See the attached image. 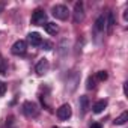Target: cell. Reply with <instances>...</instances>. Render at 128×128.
Instances as JSON below:
<instances>
[{
	"label": "cell",
	"mask_w": 128,
	"mask_h": 128,
	"mask_svg": "<svg viewBox=\"0 0 128 128\" xmlns=\"http://www.w3.org/2000/svg\"><path fill=\"white\" fill-rule=\"evenodd\" d=\"M48 70H50V63H48V60H47L45 57L39 59L38 63H36V66H35V72H36L38 76H44V74L48 72Z\"/></svg>",
	"instance_id": "ba28073f"
},
{
	"label": "cell",
	"mask_w": 128,
	"mask_h": 128,
	"mask_svg": "<svg viewBox=\"0 0 128 128\" xmlns=\"http://www.w3.org/2000/svg\"><path fill=\"white\" fill-rule=\"evenodd\" d=\"M114 24H116V20H114V12H112V11H110V12L107 14V17H106V30H107V33H108V35L113 32Z\"/></svg>",
	"instance_id": "30bf717a"
},
{
	"label": "cell",
	"mask_w": 128,
	"mask_h": 128,
	"mask_svg": "<svg viewBox=\"0 0 128 128\" xmlns=\"http://www.w3.org/2000/svg\"><path fill=\"white\" fill-rule=\"evenodd\" d=\"M47 23V14L42 9H35L32 14V24L35 26H44Z\"/></svg>",
	"instance_id": "277c9868"
},
{
	"label": "cell",
	"mask_w": 128,
	"mask_h": 128,
	"mask_svg": "<svg viewBox=\"0 0 128 128\" xmlns=\"http://www.w3.org/2000/svg\"><path fill=\"white\" fill-rule=\"evenodd\" d=\"M11 51H12V54H15V56H23V54L27 51V42L23 41V39L15 41V42L12 44V47H11Z\"/></svg>",
	"instance_id": "5b68a950"
},
{
	"label": "cell",
	"mask_w": 128,
	"mask_h": 128,
	"mask_svg": "<svg viewBox=\"0 0 128 128\" xmlns=\"http://www.w3.org/2000/svg\"><path fill=\"white\" fill-rule=\"evenodd\" d=\"M3 8H5V3H3V2H0V12L3 11Z\"/></svg>",
	"instance_id": "44dd1931"
},
{
	"label": "cell",
	"mask_w": 128,
	"mask_h": 128,
	"mask_svg": "<svg viewBox=\"0 0 128 128\" xmlns=\"http://www.w3.org/2000/svg\"><path fill=\"white\" fill-rule=\"evenodd\" d=\"M104 30H106V17L104 15H100L96 20H95V24H94V38H95V42L100 44L102 36H104Z\"/></svg>",
	"instance_id": "6da1fadb"
},
{
	"label": "cell",
	"mask_w": 128,
	"mask_h": 128,
	"mask_svg": "<svg viewBox=\"0 0 128 128\" xmlns=\"http://www.w3.org/2000/svg\"><path fill=\"white\" fill-rule=\"evenodd\" d=\"M126 120H128V112H124L122 114H119L114 119V125H124V124H126Z\"/></svg>",
	"instance_id": "9a60e30c"
},
{
	"label": "cell",
	"mask_w": 128,
	"mask_h": 128,
	"mask_svg": "<svg viewBox=\"0 0 128 128\" xmlns=\"http://www.w3.org/2000/svg\"><path fill=\"white\" fill-rule=\"evenodd\" d=\"M90 128H102V125H101V124H98V122H95V124H92V125H90Z\"/></svg>",
	"instance_id": "ffe728a7"
},
{
	"label": "cell",
	"mask_w": 128,
	"mask_h": 128,
	"mask_svg": "<svg viewBox=\"0 0 128 128\" xmlns=\"http://www.w3.org/2000/svg\"><path fill=\"white\" fill-rule=\"evenodd\" d=\"M74 23H80L84 20V6H83V2H77L74 5Z\"/></svg>",
	"instance_id": "52a82bcc"
},
{
	"label": "cell",
	"mask_w": 128,
	"mask_h": 128,
	"mask_svg": "<svg viewBox=\"0 0 128 128\" xmlns=\"http://www.w3.org/2000/svg\"><path fill=\"white\" fill-rule=\"evenodd\" d=\"M107 72L106 71H100V72H96V76H95V80H98V82H104V80H107Z\"/></svg>",
	"instance_id": "2e32d148"
},
{
	"label": "cell",
	"mask_w": 128,
	"mask_h": 128,
	"mask_svg": "<svg viewBox=\"0 0 128 128\" xmlns=\"http://www.w3.org/2000/svg\"><path fill=\"white\" fill-rule=\"evenodd\" d=\"M95 83H96V80H95V77H89L88 78V89H94L95 88Z\"/></svg>",
	"instance_id": "e0dca14e"
},
{
	"label": "cell",
	"mask_w": 128,
	"mask_h": 128,
	"mask_svg": "<svg viewBox=\"0 0 128 128\" xmlns=\"http://www.w3.org/2000/svg\"><path fill=\"white\" fill-rule=\"evenodd\" d=\"M53 128H59V126H53Z\"/></svg>",
	"instance_id": "cb8c5ba5"
},
{
	"label": "cell",
	"mask_w": 128,
	"mask_h": 128,
	"mask_svg": "<svg viewBox=\"0 0 128 128\" xmlns=\"http://www.w3.org/2000/svg\"><path fill=\"white\" fill-rule=\"evenodd\" d=\"M41 47H42V50H47V51H48V50H51V48H53V44H51V42H48V41H44V42L41 44Z\"/></svg>",
	"instance_id": "ac0fdd59"
},
{
	"label": "cell",
	"mask_w": 128,
	"mask_h": 128,
	"mask_svg": "<svg viewBox=\"0 0 128 128\" xmlns=\"http://www.w3.org/2000/svg\"><path fill=\"white\" fill-rule=\"evenodd\" d=\"M51 14H53L54 18L62 20V21L68 20V17H70V11H68V8L65 5H54L53 9H51Z\"/></svg>",
	"instance_id": "7a4b0ae2"
},
{
	"label": "cell",
	"mask_w": 128,
	"mask_h": 128,
	"mask_svg": "<svg viewBox=\"0 0 128 128\" xmlns=\"http://www.w3.org/2000/svg\"><path fill=\"white\" fill-rule=\"evenodd\" d=\"M5 92H6V84L3 82H0V95H3Z\"/></svg>",
	"instance_id": "d6986e66"
},
{
	"label": "cell",
	"mask_w": 128,
	"mask_h": 128,
	"mask_svg": "<svg viewBox=\"0 0 128 128\" xmlns=\"http://www.w3.org/2000/svg\"><path fill=\"white\" fill-rule=\"evenodd\" d=\"M78 83H80V76L76 72V74H72V76L68 78V83H66V88H68V90H70V92H74Z\"/></svg>",
	"instance_id": "8fae6325"
},
{
	"label": "cell",
	"mask_w": 128,
	"mask_h": 128,
	"mask_svg": "<svg viewBox=\"0 0 128 128\" xmlns=\"http://www.w3.org/2000/svg\"><path fill=\"white\" fill-rule=\"evenodd\" d=\"M124 94H125V95H128V90H126V83L124 84Z\"/></svg>",
	"instance_id": "7402d4cb"
},
{
	"label": "cell",
	"mask_w": 128,
	"mask_h": 128,
	"mask_svg": "<svg viewBox=\"0 0 128 128\" xmlns=\"http://www.w3.org/2000/svg\"><path fill=\"white\" fill-rule=\"evenodd\" d=\"M3 65V59H2V56H0V66Z\"/></svg>",
	"instance_id": "603a6c76"
},
{
	"label": "cell",
	"mask_w": 128,
	"mask_h": 128,
	"mask_svg": "<svg viewBox=\"0 0 128 128\" xmlns=\"http://www.w3.org/2000/svg\"><path fill=\"white\" fill-rule=\"evenodd\" d=\"M27 41H29V44H30L32 47H41V44L44 42L42 36H41L38 32H30V33L27 35Z\"/></svg>",
	"instance_id": "9c48e42d"
},
{
	"label": "cell",
	"mask_w": 128,
	"mask_h": 128,
	"mask_svg": "<svg viewBox=\"0 0 128 128\" xmlns=\"http://www.w3.org/2000/svg\"><path fill=\"white\" fill-rule=\"evenodd\" d=\"M68 128H71V126H68Z\"/></svg>",
	"instance_id": "d4e9b609"
},
{
	"label": "cell",
	"mask_w": 128,
	"mask_h": 128,
	"mask_svg": "<svg viewBox=\"0 0 128 128\" xmlns=\"http://www.w3.org/2000/svg\"><path fill=\"white\" fill-rule=\"evenodd\" d=\"M72 114V108L70 104H62L59 108H57V118L60 120H68Z\"/></svg>",
	"instance_id": "8992f818"
},
{
	"label": "cell",
	"mask_w": 128,
	"mask_h": 128,
	"mask_svg": "<svg viewBox=\"0 0 128 128\" xmlns=\"http://www.w3.org/2000/svg\"><path fill=\"white\" fill-rule=\"evenodd\" d=\"M44 29H45V32L50 33V35H56V33L59 32V26H57L56 23H45V24H44Z\"/></svg>",
	"instance_id": "4fadbf2b"
},
{
	"label": "cell",
	"mask_w": 128,
	"mask_h": 128,
	"mask_svg": "<svg viewBox=\"0 0 128 128\" xmlns=\"http://www.w3.org/2000/svg\"><path fill=\"white\" fill-rule=\"evenodd\" d=\"M106 107H107V101H106V100H100V101H96V102L94 104L92 110H94V113H101Z\"/></svg>",
	"instance_id": "5bb4252c"
},
{
	"label": "cell",
	"mask_w": 128,
	"mask_h": 128,
	"mask_svg": "<svg viewBox=\"0 0 128 128\" xmlns=\"http://www.w3.org/2000/svg\"><path fill=\"white\" fill-rule=\"evenodd\" d=\"M23 113H24L27 118H36V116L39 114V108H38V106H36L35 102L26 101V102L23 104Z\"/></svg>",
	"instance_id": "3957f363"
},
{
	"label": "cell",
	"mask_w": 128,
	"mask_h": 128,
	"mask_svg": "<svg viewBox=\"0 0 128 128\" xmlns=\"http://www.w3.org/2000/svg\"><path fill=\"white\" fill-rule=\"evenodd\" d=\"M78 106H80V110H82V114H84L88 110H89V98L86 95H82L80 100H78Z\"/></svg>",
	"instance_id": "7c38bea8"
}]
</instances>
